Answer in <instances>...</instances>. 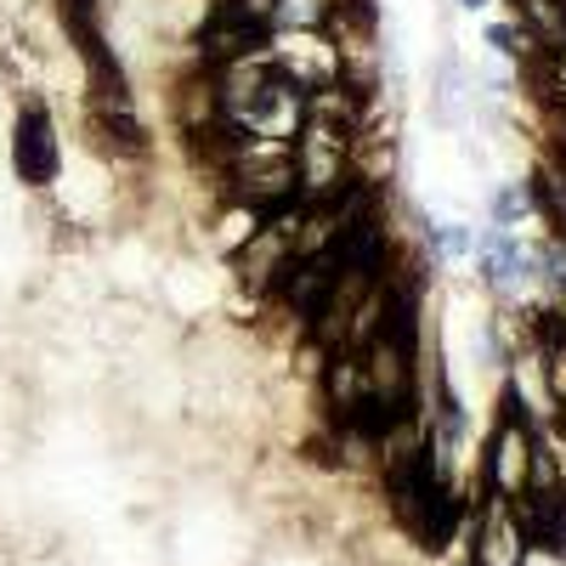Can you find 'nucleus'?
Masks as SVG:
<instances>
[{
	"label": "nucleus",
	"mask_w": 566,
	"mask_h": 566,
	"mask_svg": "<svg viewBox=\"0 0 566 566\" xmlns=\"http://www.w3.org/2000/svg\"><path fill=\"white\" fill-rule=\"evenodd\" d=\"M306 125V91L295 80H272L266 91H255V103L239 108L227 119V130H239V136H272V142H295Z\"/></svg>",
	"instance_id": "obj_8"
},
{
	"label": "nucleus",
	"mask_w": 566,
	"mask_h": 566,
	"mask_svg": "<svg viewBox=\"0 0 566 566\" xmlns=\"http://www.w3.org/2000/svg\"><path fill=\"white\" fill-rule=\"evenodd\" d=\"M266 52L277 63L283 80H295L301 91H323V85H340V45L328 29H272L266 34Z\"/></svg>",
	"instance_id": "obj_6"
},
{
	"label": "nucleus",
	"mask_w": 566,
	"mask_h": 566,
	"mask_svg": "<svg viewBox=\"0 0 566 566\" xmlns=\"http://www.w3.org/2000/svg\"><path fill=\"white\" fill-rule=\"evenodd\" d=\"M493 7H499V0H453V12H459V18H488Z\"/></svg>",
	"instance_id": "obj_14"
},
{
	"label": "nucleus",
	"mask_w": 566,
	"mask_h": 566,
	"mask_svg": "<svg viewBox=\"0 0 566 566\" xmlns=\"http://www.w3.org/2000/svg\"><path fill=\"white\" fill-rule=\"evenodd\" d=\"M295 176H301V199L306 205L352 193L357 187V136L306 119L301 136H295Z\"/></svg>",
	"instance_id": "obj_3"
},
{
	"label": "nucleus",
	"mask_w": 566,
	"mask_h": 566,
	"mask_svg": "<svg viewBox=\"0 0 566 566\" xmlns=\"http://www.w3.org/2000/svg\"><path fill=\"white\" fill-rule=\"evenodd\" d=\"M482 45L493 52V63H510V69H533V63L544 57L538 45H533V34L515 23V12H510V18H488V23H482Z\"/></svg>",
	"instance_id": "obj_12"
},
{
	"label": "nucleus",
	"mask_w": 566,
	"mask_h": 566,
	"mask_svg": "<svg viewBox=\"0 0 566 566\" xmlns=\"http://www.w3.org/2000/svg\"><path fill=\"white\" fill-rule=\"evenodd\" d=\"M424 114H431V125L448 130V136H464L476 125V69L453 52V40L437 52L431 80H424Z\"/></svg>",
	"instance_id": "obj_7"
},
{
	"label": "nucleus",
	"mask_w": 566,
	"mask_h": 566,
	"mask_svg": "<svg viewBox=\"0 0 566 566\" xmlns=\"http://www.w3.org/2000/svg\"><path fill=\"white\" fill-rule=\"evenodd\" d=\"M482 221H499V227H544V176L527 170V176L493 181L488 199H482Z\"/></svg>",
	"instance_id": "obj_9"
},
{
	"label": "nucleus",
	"mask_w": 566,
	"mask_h": 566,
	"mask_svg": "<svg viewBox=\"0 0 566 566\" xmlns=\"http://www.w3.org/2000/svg\"><path fill=\"white\" fill-rule=\"evenodd\" d=\"M533 464H538V424L499 391L493 424H488L482 453H476V493H493V499H510V504L527 499Z\"/></svg>",
	"instance_id": "obj_2"
},
{
	"label": "nucleus",
	"mask_w": 566,
	"mask_h": 566,
	"mask_svg": "<svg viewBox=\"0 0 566 566\" xmlns=\"http://www.w3.org/2000/svg\"><path fill=\"white\" fill-rule=\"evenodd\" d=\"M261 210L255 205H239V199H216L210 205V216H205V239H199V250L210 255V261H232V255H239L250 239H255V232H261Z\"/></svg>",
	"instance_id": "obj_10"
},
{
	"label": "nucleus",
	"mask_w": 566,
	"mask_h": 566,
	"mask_svg": "<svg viewBox=\"0 0 566 566\" xmlns=\"http://www.w3.org/2000/svg\"><path fill=\"white\" fill-rule=\"evenodd\" d=\"M464 544H470V566H527L533 560V538L527 522L510 499L476 493L464 515Z\"/></svg>",
	"instance_id": "obj_5"
},
{
	"label": "nucleus",
	"mask_w": 566,
	"mask_h": 566,
	"mask_svg": "<svg viewBox=\"0 0 566 566\" xmlns=\"http://www.w3.org/2000/svg\"><path fill=\"white\" fill-rule=\"evenodd\" d=\"M419 255L431 261V266H470V255H476V221H464V216H424L419 221Z\"/></svg>",
	"instance_id": "obj_11"
},
{
	"label": "nucleus",
	"mask_w": 566,
	"mask_h": 566,
	"mask_svg": "<svg viewBox=\"0 0 566 566\" xmlns=\"http://www.w3.org/2000/svg\"><path fill=\"white\" fill-rule=\"evenodd\" d=\"M328 18H335L328 0H277L272 7V29H328Z\"/></svg>",
	"instance_id": "obj_13"
},
{
	"label": "nucleus",
	"mask_w": 566,
	"mask_h": 566,
	"mask_svg": "<svg viewBox=\"0 0 566 566\" xmlns=\"http://www.w3.org/2000/svg\"><path fill=\"white\" fill-rule=\"evenodd\" d=\"M295 221H301V205H290V210H277V216L261 221L255 239L227 261L232 290L250 295V301H272V290L283 283V272L295 266Z\"/></svg>",
	"instance_id": "obj_4"
},
{
	"label": "nucleus",
	"mask_w": 566,
	"mask_h": 566,
	"mask_svg": "<svg viewBox=\"0 0 566 566\" xmlns=\"http://www.w3.org/2000/svg\"><path fill=\"white\" fill-rule=\"evenodd\" d=\"M7 159H12V181L29 199H52L63 187L69 142H63V119H57L45 91H18L12 130H7Z\"/></svg>",
	"instance_id": "obj_1"
}]
</instances>
